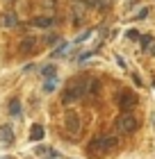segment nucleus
<instances>
[{
	"mask_svg": "<svg viewBox=\"0 0 155 159\" xmlns=\"http://www.w3.org/2000/svg\"><path fill=\"white\" fill-rule=\"evenodd\" d=\"M55 75H57V66H55V64H48V66H43V68H41V77L46 80V82L55 80Z\"/></svg>",
	"mask_w": 155,
	"mask_h": 159,
	"instance_id": "nucleus-7",
	"label": "nucleus"
},
{
	"mask_svg": "<svg viewBox=\"0 0 155 159\" xmlns=\"http://www.w3.org/2000/svg\"><path fill=\"white\" fill-rule=\"evenodd\" d=\"M14 143V129L9 125L0 127V146H12Z\"/></svg>",
	"mask_w": 155,
	"mask_h": 159,
	"instance_id": "nucleus-5",
	"label": "nucleus"
},
{
	"mask_svg": "<svg viewBox=\"0 0 155 159\" xmlns=\"http://www.w3.org/2000/svg\"><path fill=\"white\" fill-rule=\"evenodd\" d=\"M9 114H12V116H21V100L18 98L9 100Z\"/></svg>",
	"mask_w": 155,
	"mask_h": 159,
	"instance_id": "nucleus-11",
	"label": "nucleus"
},
{
	"mask_svg": "<svg viewBox=\"0 0 155 159\" xmlns=\"http://www.w3.org/2000/svg\"><path fill=\"white\" fill-rule=\"evenodd\" d=\"M0 159H12V157H0Z\"/></svg>",
	"mask_w": 155,
	"mask_h": 159,
	"instance_id": "nucleus-20",
	"label": "nucleus"
},
{
	"mask_svg": "<svg viewBox=\"0 0 155 159\" xmlns=\"http://www.w3.org/2000/svg\"><path fill=\"white\" fill-rule=\"evenodd\" d=\"M139 127V120L132 111H121V116L114 120V129L116 134H132Z\"/></svg>",
	"mask_w": 155,
	"mask_h": 159,
	"instance_id": "nucleus-2",
	"label": "nucleus"
},
{
	"mask_svg": "<svg viewBox=\"0 0 155 159\" xmlns=\"http://www.w3.org/2000/svg\"><path fill=\"white\" fill-rule=\"evenodd\" d=\"M80 127H82V123H80V116H78L75 111H69V114H66V118H64V129L69 132V136L78 139Z\"/></svg>",
	"mask_w": 155,
	"mask_h": 159,
	"instance_id": "nucleus-3",
	"label": "nucleus"
},
{
	"mask_svg": "<svg viewBox=\"0 0 155 159\" xmlns=\"http://www.w3.org/2000/svg\"><path fill=\"white\" fill-rule=\"evenodd\" d=\"M87 93V80L85 77H73L64 89V96H62V102L64 105H71V102H78Z\"/></svg>",
	"mask_w": 155,
	"mask_h": 159,
	"instance_id": "nucleus-1",
	"label": "nucleus"
},
{
	"mask_svg": "<svg viewBox=\"0 0 155 159\" xmlns=\"http://www.w3.org/2000/svg\"><path fill=\"white\" fill-rule=\"evenodd\" d=\"M43 134H46V129H43V125H39V123L30 127V139H32V141H41Z\"/></svg>",
	"mask_w": 155,
	"mask_h": 159,
	"instance_id": "nucleus-8",
	"label": "nucleus"
},
{
	"mask_svg": "<svg viewBox=\"0 0 155 159\" xmlns=\"http://www.w3.org/2000/svg\"><path fill=\"white\" fill-rule=\"evenodd\" d=\"M0 23H2L5 27H14V25H16V14H14V11H7V14H2Z\"/></svg>",
	"mask_w": 155,
	"mask_h": 159,
	"instance_id": "nucleus-9",
	"label": "nucleus"
},
{
	"mask_svg": "<svg viewBox=\"0 0 155 159\" xmlns=\"http://www.w3.org/2000/svg\"><path fill=\"white\" fill-rule=\"evenodd\" d=\"M60 41V37H57V34H53V37H46V43L48 46H53V43H57Z\"/></svg>",
	"mask_w": 155,
	"mask_h": 159,
	"instance_id": "nucleus-17",
	"label": "nucleus"
},
{
	"mask_svg": "<svg viewBox=\"0 0 155 159\" xmlns=\"http://www.w3.org/2000/svg\"><path fill=\"white\" fill-rule=\"evenodd\" d=\"M34 152H36V155H50V157H55V150H50L48 146H39V148H34Z\"/></svg>",
	"mask_w": 155,
	"mask_h": 159,
	"instance_id": "nucleus-12",
	"label": "nucleus"
},
{
	"mask_svg": "<svg viewBox=\"0 0 155 159\" xmlns=\"http://www.w3.org/2000/svg\"><path fill=\"white\" fill-rule=\"evenodd\" d=\"M48 159H55V157H48Z\"/></svg>",
	"mask_w": 155,
	"mask_h": 159,
	"instance_id": "nucleus-21",
	"label": "nucleus"
},
{
	"mask_svg": "<svg viewBox=\"0 0 155 159\" xmlns=\"http://www.w3.org/2000/svg\"><path fill=\"white\" fill-rule=\"evenodd\" d=\"M64 50H66V43H62V46H60V48H57V50H55V52H53V57H57V55H62V52H64Z\"/></svg>",
	"mask_w": 155,
	"mask_h": 159,
	"instance_id": "nucleus-18",
	"label": "nucleus"
},
{
	"mask_svg": "<svg viewBox=\"0 0 155 159\" xmlns=\"http://www.w3.org/2000/svg\"><path fill=\"white\" fill-rule=\"evenodd\" d=\"M18 50H21V52H25V55L34 52V50H36V39H34V37H25L23 41H21Z\"/></svg>",
	"mask_w": 155,
	"mask_h": 159,
	"instance_id": "nucleus-6",
	"label": "nucleus"
},
{
	"mask_svg": "<svg viewBox=\"0 0 155 159\" xmlns=\"http://www.w3.org/2000/svg\"><path fill=\"white\" fill-rule=\"evenodd\" d=\"M91 34H94L91 30H87V32H82V34H80V37L75 39V43H82V41H87V39H89V37H91Z\"/></svg>",
	"mask_w": 155,
	"mask_h": 159,
	"instance_id": "nucleus-14",
	"label": "nucleus"
},
{
	"mask_svg": "<svg viewBox=\"0 0 155 159\" xmlns=\"http://www.w3.org/2000/svg\"><path fill=\"white\" fill-rule=\"evenodd\" d=\"M151 55H155V46H153V48H151Z\"/></svg>",
	"mask_w": 155,
	"mask_h": 159,
	"instance_id": "nucleus-19",
	"label": "nucleus"
},
{
	"mask_svg": "<svg viewBox=\"0 0 155 159\" xmlns=\"http://www.w3.org/2000/svg\"><path fill=\"white\" fill-rule=\"evenodd\" d=\"M55 80H50V82H46V84H43V91H46V93H50V91H55Z\"/></svg>",
	"mask_w": 155,
	"mask_h": 159,
	"instance_id": "nucleus-15",
	"label": "nucleus"
},
{
	"mask_svg": "<svg viewBox=\"0 0 155 159\" xmlns=\"http://www.w3.org/2000/svg\"><path fill=\"white\" fill-rule=\"evenodd\" d=\"M125 37H128V39H142L137 30H128V34H125Z\"/></svg>",
	"mask_w": 155,
	"mask_h": 159,
	"instance_id": "nucleus-16",
	"label": "nucleus"
},
{
	"mask_svg": "<svg viewBox=\"0 0 155 159\" xmlns=\"http://www.w3.org/2000/svg\"><path fill=\"white\" fill-rule=\"evenodd\" d=\"M119 105H121V109H123V111H130L132 107L137 105V96H135L132 91H123V93H121V98H119Z\"/></svg>",
	"mask_w": 155,
	"mask_h": 159,
	"instance_id": "nucleus-4",
	"label": "nucleus"
},
{
	"mask_svg": "<svg viewBox=\"0 0 155 159\" xmlns=\"http://www.w3.org/2000/svg\"><path fill=\"white\" fill-rule=\"evenodd\" d=\"M32 25H34V27H50V25H53V18H48V16H36V18H32Z\"/></svg>",
	"mask_w": 155,
	"mask_h": 159,
	"instance_id": "nucleus-10",
	"label": "nucleus"
},
{
	"mask_svg": "<svg viewBox=\"0 0 155 159\" xmlns=\"http://www.w3.org/2000/svg\"><path fill=\"white\" fill-rule=\"evenodd\" d=\"M139 43H142V48H148L151 43H153V37H151V34H144V37L139 39Z\"/></svg>",
	"mask_w": 155,
	"mask_h": 159,
	"instance_id": "nucleus-13",
	"label": "nucleus"
}]
</instances>
